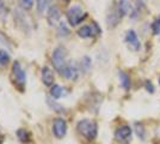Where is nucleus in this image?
I'll return each instance as SVG.
<instances>
[{"instance_id":"nucleus-25","label":"nucleus","mask_w":160,"mask_h":144,"mask_svg":"<svg viewBox=\"0 0 160 144\" xmlns=\"http://www.w3.org/2000/svg\"><path fill=\"white\" fill-rule=\"evenodd\" d=\"M152 31H153L154 35L160 34V16L152 23Z\"/></svg>"},{"instance_id":"nucleus-1","label":"nucleus","mask_w":160,"mask_h":144,"mask_svg":"<svg viewBox=\"0 0 160 144\" xmlns=\"http://www.w3.org/2000/svg\"><path fill=\"white\" fill-rule=\"evenodd\" d=\"M77 130L86 141H93L98 133V126L93 120L82 119L77 124Z\"/></svg>"},{"instance_id":"nucleus-6","label":"nucleus","mask_w":160,"mask_h":144,"mask_svg":"<svg viewBox=\"0 0 160 144\" xmlns=\"http://www.w3.org/2000/svg\"><path fill=\"white\" fill-rule=\"evenodd\" d=\"M62 77H65L68 81H75L79 77V69L74 61H69L66 64V66L60 72Z\"/></svg>"},{"instance_id":"nucleus-21","label":"nucleus","mask_w":160,"mask_h":144,"mask_svg":"<svg viewBox=\"0 0 160 144\" xmlns=\"http://www.w3.org/2000/svg\"><path fill=\"white\" fill-rule=\"evenodd\" d=\"M17 137H18L20 142L28 143V142H30V132L25 130V129H19L17 131Z\"/></svg>"},{"instance_id":"nucleus-15","label":"nucleus","mask_w":160,"mask_h":144,"mask_svg":"<svg viewBox=\"0 0 160 144\" xmlns=\"http://www.w3.org/2000/svg\"><path fill=\"white\" fill-rule=\"evenodd\" d=\"M118 78H120V84L121 87L123 88L124 90H129V88H130V84H132V82H130V77L124 72V71H118Z\"/></svg>"},{"instance_id":"nucleus-29","label":"nucleus","mask_w":160,"mask_h":144,"mask_svg":"<svg viewBox=\"0 0 160 144\" xmlns=\"http://www.w3.org/2000/svg\"><path fill=\"white\" fill-rule=\"evenodd\" d=\"M62 1H65V3H68V1H71V0H62Z\"/></svg>"},{"instance_id":"nucleus-5","label":"nucleus","mask_w":160,"mask_h":144,"mask_svg":"<svg viewBox=\"0 0 160 144\" xmlns=\"http://www.w3.org/2000/svg\"><path fill=\"white\" fill-rule=\"evenodd\" d=\"M102 33L99 25L97 23H91L88 25H84L81 27L78 30V36L81 37V39H90V37H93V36H97Z\"/></svg>"},{"instance_id":"nucleus-10","label":"nucleus","mask_w":160,"mask_h":144,"mask_svg":"<svg viewBox=\"0 0 160 144\" xmlns=\"http://www.w3.org/2000/svg\"><path fill=\"white\" fill-rule=\"evenodd\" d=\"M121 19H122V17H121L120 12H118V8H117V5H116V6H113L112 8L110 10V12H109L107 16L108 27L115 28L118 23H120Z\"/></svg>"},{"instance_id":"nucleus-22","label":"nucleus","mask_w":160,"mask_h":144,"mask_svg":"<svg viewBox=\"0 0 160 144\" xmlns=\"http://www.w3.org/2000/svg\"><path fill=\"white\" fill-rule=\"evenodd\" d=\"M10 54L7 53L5 49H0V67L6 66L7 64L10 62Z\"/></svg>"},{"instance_id":"nucleus-3","label":"nucleus","mask_w":160,"mask_h":144,"mask_svg":"<svg viewBox=\"0 0 160 144\" xmlns=\"http://www.w3.org/2000/svg\"><path fill=\"white\" fill-rule=\"evenodd\" d=\"M66 16H67V21H68V23L72 27H75V25L80 24L81 22L86 18V13L82 11L81 6H79V5H73V6L69 7L67 10Z\"/></svg>"},{"instance_id":"nucleus-12","label":"nucleus","mask_w":160,"mask_h":144,"mask_svg":"<svg viewBox=\"0 0 160 144\" xmlns=\"http://www.w3.org/2000/svg\"><path fill=\"white\" fill-rule=\"evenodd\" d=\"M126 42L128 43V46L132 48L133 51H139L141 47L140 40L138 37L136 33L134 30H128L127 35H126Z\"/></svg>"},{"instance_id":"nucleus-8","label":"nucleus","mask_w":160,"mask_h":144,"mask_svg":"<svg viewBox=\"0 0 160 144\" xmlns=\"http://www.w3.org/2000/svg\"><path fill=\"white\" fill-rule=\"evenodd\" d=\"M132 133H133V130L130 129V126L128 125H122L120 126L116 132H115V138L118 141V142H122V143H127L129 142V139L132 138Z\"/></svg>"},{"instance_id":"nucleus-26","label":"nucleus","mask_w":160,"mask_h":144,"mask_svg":"<svg viewBox=\"0 0 160 144\" xmlns=\"http://www.w3.org/2000/svg\"><path fill=\"white\" fill-rule=\"evenodd\" d=\"M19 5L24 10H30L33 6V0H19Z\"/></svg>"},{"instance_id":"nucleus-23","label":"nucleus","mask_w":160,"mask_h":144,"mask_svg":"<svg viewBox=\"0 0 160 144\" xmlns=\"http://www.w3.org/2000/svg\"><path fill=\"white\" fill-rule=\"evenodd\" d=\"M80 69L82 70L84 72H87L88 70L91 69V59L88 56H82V59L80 61Z\"/></svg>"},{"instance_id":"nucleus-28","label":"nucleus","mask_w":160,"mask_h":144,"mask_svg":"<svg viewBox=\"0 0 160 144\" xmlns=\"http://www.w3.org/2000/svg\"><path fill=\"white\" fill-rule=\"evenodd\" d=\"M146 90L148 93H154V85L151 81H146Z\"/></svg>"},{"instance_id":"nucleus-14","label":"nucleus","mask_w":160,"mask_h":144,"mask_svg":"<svg viewBox=\"0 0 160 144\" xmlns=\"http://www.w3.org/2000/svg\"><path fill=\"white\" fill-rule=\"evenodd\" d=\"M68 94V90L59 84H54L50 89V95L53 96L54 99H61V97H65Z\"/></svg>"},{"instance_id":"nucleus-4","label":"nucleus","mask_w":160,"mask_h":144,"mask_svg":"<svg viewBox=\"0 0 160 144\" xmlns=\"http://www.w3.org/2000/svg\"><path fill=\"white\" fill-rule=\"evenodd\" d=\"M12 78H13L14 84L19 88L20 90H24V85L27 83V73L24 69L20 66L19 61H13L12 65Z\"/></svg>"},{"instance_id":"nucleus-17","label":"nucleus","mask_w":160,"mask_h":144,"mask_svg":"<svg viewBox=\"0 0 160 144\" xmlns=\"http://www.w3.org/2000/svg\"><path fill=\"white\" fill-rule=\"evenodd\" d=\"M52 0H36V8L38 14H43L50 7Z\"/></svg>"},{"instance_id":"nucleus-30","label":"nucleus","mask_w":160,"mask_h":144,"mask_svg":"<svg viewBox=\"0 0 160 144\" xmlns=\"http://www.w3.org/2000/svg\"><path fill=\"white\" fill-rule=\"evenodd\" d=\"M159 84H160V77H159Z\"/></svg>"},{"instance_id":"nucleus-19","label":"nucleus","mask_w":160,"mask_h":144,"mask_svg":"<svg viewBox=\"0 0 160 144\" xmlns=\"http://www.w3.org/2000/svg\"><path fill=\"white\" fill-rule=\"evenodd\" d=\"M117 8H118V12H120L121 17L126 16L130 8V3L129 0H118V5H117Z\"/></svg>"},{"instance_id":"nucleus-11","label":"nucleus","mask_w":160,"mask_h":144,"mask_svg":"<svg viewBox=\"0 0 160 144\" xmlns=\"http://www.w3.org/2000/svg\"><path fill=\"white\" fill-rule=\"evenodd\" d=\"M60 18H61L60 10L55 6V5H52V6L48 8V14H47V21L49 23V25L59 24L60 23Z\"/></svg>"},{"instance_id":"nucleus-24","label":"nucleus","mask_w":160,"mask_h":144,"mask_svg":"<svg viewBox=\"0 0 160 144\" xmlns=\"http://www.w3.org/2000/svg\"><path fill=\"white\" fill-rule=\"evenodd\" d=\"M135 129H136V135H138V137L143 141V139L146 138V130H145L143 125L136 123L135 124Z\"/></svg>"},{"instance_id":"nucleus-7","label":"nucleus","mask_w":160,"mask_h":144,"mask_svg":"<svg viewBox=\"0 0 160 144\" xmlns=\"http://www.w3.org/2000/svg\"><path fill=\"white\" fill-rule=\"evenodd\" d=\"M53 133L56 138H63L67 133V123L62 118H56L53 123Z\"/></svg>"},{"instance_id":"nucleus-20","label":"nucleus","mask_w":160,"mask_h":144,"mask_svg":"<svg viewBox=\"0 0 160 144\" xmlns=\"http://www.w3.org/2000/svg\"><path fill=\"white\" fill-rule=\"evenodd\" d=\"M8 13H10V11H8V6L6 5L5 0H0V19L6 21Z\"/></svg>"},{"instance_id":"nucleus-13","label":"nucleus","mask_w":160,"mask_h":144,"mask_svg":"<svg viewBox=\"0 0 160 144\" xmlns=\"http://www.w3.org/2000/svg\"><path fill=\"white\" fill-rule=\"evenodd\" d=\"M41 77H42V82L44 83V85H47V87L54 85V73L50 67L44 66L41 70Z\"/></svg>"},{"instance_id":"nucleus-18","label":"nucleus","mask_w":160,"mask_h":144,"mask_svg":"<svg viewBox=\"0 0 160 144\" xmlns=\"http://www.w3.org/2000/svg\"><path fill=\"white\" fill-rule=\"evenodd\" d=\"M56 33H58V36H59V37H67L68 35L71 34V31H69V29H68V27H67V24L62 21L58 24Z\"/></svg>"},{"instance_id":"nucleus-9","label":"nucleus","mask_w":160,"mask_h":144,"mask_svg":"<svg viewBox=\"0 0 160 144\" xmlns=\"http://www.w3.org/2000/svg\"><path fill=\"white\" fill-rule=\"evenodd\" d=\"M13 16H14V21L17 23V25H18L22 30L29 33V31H30V23L28 21V17L25 16V13H24L22 10L17 8V10L14 11Z\"/></svg>"},{"instance_id":"nucleus-27","label":"nucleus","mask_w":160,"mask_h":144,"mask_svg":"<svg viewBox=\"0 0 160 144\" xmlns=\"http://www.w3.org/2000/svg\"><path fill=\"white\" fill-rule=\"evenodd\" d=\"M0 43L5 45L7 47H11V40H10L6 35H5V33H2V31H0Z\"/></svg>"},{"instance_id":"nucleus-16","label":"nucleus","mask_w":160,"mask_h":144,"mask_svg":"<svg viewBox=\"0 0 160 144\" xmlns=\"http://www.w3.org/2000/svg\"><path fill=\"white\" fill-rule=\"evenodd\" d=\"M145 4L142 0H136L135 4L133 5V8H132V12H130V18L132 19H136L141 13V10L143 8Z\"/></svg>"},{"instance_id":"nucleus-2","label":"nucleus","mask_w":160,"mask_h":144,"mask_svg":"<svg viewBox=\"0 0 160 144\" xmlns=\"http://www.w3.org/2000/svg\"><path fill=\"white\" fill-rule=\"evenodd\" d=\"M66 58H67V51L63 46H59L53 51V54H52V62H53V66L55 67V70L60 73L62 69L66 66Z\"/></svg>"}]
</instances>
